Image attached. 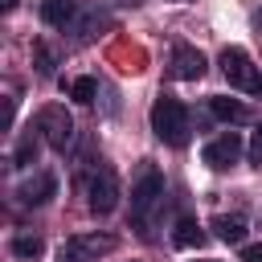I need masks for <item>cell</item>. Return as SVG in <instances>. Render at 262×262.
Listing matches in <instances>:
<instances>
[{
    "mask_svg": "<svg viewBox=\"0 0 262 262\" xmlns=\"http://www.w3.org/2000/svg\"><path fill=\"white\" fill-rule=\"evenodd\" d=\"M151 131H156V139H164L168 147H184V143H188V131H192L188 106H184L180 98H172V94H160V98L151 102Z\"/></svg>",
    "mask_w": 262,
    "mask_h": 262,
    "instance_id": "cell-1",
    "label": "cell"
},
{
    "mask_svg": "<svg viewBox=\"0 0 262 262\" xmlns=\"http://www.w3.org/2000/svg\"><path fill=\"white\" fill-rule=\"evenodd\" d=\"M160 205H164V176L151 164H143L139 176H135V184H131V217H135V225L143 233H151L147 225L156 221V209Z\"/></svg>",
    "mask_w": 262,
    "mask_h": 262,
    "instance_id": "cell-2",
    "label": "cell"
},
{
    "mask_svg": "<svg viewBox=\"0 0 262 262\" xmlns=\"http://www.w3.org/2000/svg\"><path fill=\"white\" fill-rule=\"evenodd\" d=\"M221 74H225L229 86H237V90H246V94H262V74H258V66L250 61V53H246L242 45L221 49Z\"/></svg>",
    "mask_w": 262,
    "mask_h": 262,
    "instance_id": "cell-3",
    "label": "cell"
},
{
    "mask_svg": "<svg viewBox=\"0 0 262 262\" xmlns=\"http://www.w3.org/2000/svg\"><path fill=\"white\" fill-rule=\"evenodd\" d=\"M37 131L45 135V143L53 151H70L74 147V119H70V111L61 102H49V106L37 111Z\"/></svg>",
    "mask_w": 262,
    "mask_h": 262,
    "instance_id": "cell-4",
    "label": "cell"
},
{
    "mask_svg": "<svg viewBox=\"0 0 262 262\" xmlns=\"http://www.w3.org/2000/svg\"><path fill=\"white\" fill-rule=\"evenodd\" d=\"M119 176L106 168V164H98L94 172H90V180H86V205H90V213H98V217H106V213H115V205H119Z\"/></svg>",
    "mask_w": 262,
    "mask_h": 262,
    "instance_id": "cell-5",
    "label": "cell"
},
{
    "mask_svg": "<svg viewBox=\"0 0 262 262\" xmlns=\"http://www.w3.org/2000/svg\"><path fill=\"white\" fill-rule=\"evenodd\" d=\"M111 250H115V237L111 233H74L57 250V262H98Z\"/></svg>",
    "mask_w": 262,
    "mask_h": 262,
    "instance_id": "cell-6",
    "label": "cell"
},
{
    "mask_svg": "<svg viewBox=\"0 0 262 262\" xmlns=\"http://www.w3.org/2000/svg\"><path fill=\"white\" fill-rule=\"evenodd\" d=\"M237 156H242V135L237 131H221L217 139H209L205 143V151H201V160L209 164V168H229V164H237Z\"/></svg>",
    "mask_w": 262,
    "mask_h": 262,
    "instance_id": "cell-7",
    "label": "cell"
},
{
    "mask_svg": "<svg viewBox=\"0 0 262 262\" xmlns=\"http://www.w3.org/2000/svg\"><path fill=\"white\" fill-rule=\"evenodd\" d=\"M172 74L180 82H201L205 78V53L192 45H176L172 49Z\"/></svg>",
    "mask_w": 262,
    "mask_h": 262,
    "instance_id": "cell-8",
    "label": "cell"
},
{
    "mask_svg": "<svg viewBox=\"0 0 262 262\" xmlns=\"http://www.w3.org/2000/svg\"><path fill=\"white\" fill-rule=\"evenodd\" d=\"M53 192H57V176H53V172H33V176L16 188L20 205H45Z\"/></svg>",
    "mask_w": 262,
    "mask_h": 262,
    "instance_id": "cell-9",
    "label": "cell"
},
{
    "mask_svg": "<svg viewBox=\"0 0 262 262\" xmlns=\"http://www.w3.org/2000/svg\"><path fill=\"white\" fill-rule=\"evenodd\" d=\"M209 225H213V233H217L221 242H229V246H242V242H246V229H250L242 213H217Z\"/></svg>",
    "mask_w": 262,
    "mask_h": 262,
    "instance_id": "cell-10",
    "label": "cell"
},
{
    "mask_svg": "<svg viewBox=\"0 0 262 262\" xmlns=\"http://www.w3.org/2000/svg\"><path fill=\"white\" fill-rule=\"evenodd\" d=\"M41 16H45V25L66 29V25H74V16H78V0H45V4H41Z\"/></svg>",
    "mask_w": 262,
    "mask_h": 262,
    "instance_id": "cell-11",
    "label": "cell"
},
{
    "mask_svg": "<svg viewBox=\"0 0 262 262\" xmlns=\"http://www.w3.org/2000/svg\"><path fill=\"white\" fill-rule=\"evenodd\" d=\"M209 111H213V119H221V123H242V119H250V111H246L237 98H213Z\"/></svg>",
    "mask_w": 262,
    "mask_h": 262,
    "instance_id": "cell-12",
    "label": "cell"
},
{
    "mask_svg": "<svg viewBox=\"0 0 262 262\" xmlns=\"http://www.w3.org/2000/svg\"><path fill=\"white\" fill-rule=\"evenodd\" d=\"M172 242H176L180 250H192V246H201V242H205V233H201V225H196L192 217H180V221H176V229H172Z\"/></svg>",
    "mask_w": 262,
    "mask_h": 262,
    "instance_id": "cell-13",
    "label": "cell"
},
{
    "mask_svg": "<svg viewBox=\"0 0 262 262\" xmlns=\"http://www.w3.org/2000/svg\"><path fill=\"white\" fill-rule=\"evenodd\" d=\"M12 258H20V262H33V258H41V250H45V242L41 237H33V233H20V237H12Z\"/></svg>",
    "mask_w": 262,
    "mask_h": 262,
    "instance_id": "cell-14",
    "label": "cell"
},
{
    "mask_svg": "<svg viewBox=\"0 0 262 262\" xmlns=\"http://www.w3.org/2000/svg\"><path fill=\"white\" fill-rule=\"evenodd\" d=\"M94 94H98V82L94 78H74L70 82V98L74 102H94Z\"/></svg>",
    "mask_w": 262,
    "mask_h": 262,
    "instance_id": "cell-15",
    "label": "cell"
},
{
    "mask_svg": "<svg viewBox=\"0 0 262 262\" xmlns=\"http://www.w3.org/2000/svg\"><path fill=\"white\" fill-rule=\"evenodd\" d=\"M33 160H37V143H33V135H25V139H20V147L12 151V164H16V168H29Z\"/></svg>",
    "mask_w": 262,
    "mask_h": 262,
    "instance_id": "cell-16",
    "label": "cell"
},
{
    "mask_svg": "<svg viewBox=\"0 0 262 262\" xmlns=\"http://www.w3.org/2000/svg\"><path fill=\"white\" fill-rule=\"evenodd\" d=\"M250 164L262 168V123L254 127V139H250Z\"/></svg>",
    "mask_w": 262,
    "mask_h": 262,
    "instance_id": "cell-17",
    "label": "cell"
},
{
    "mask_svg": "<svg viewBox=\"0 0 262 262\" xmlns=\"http://www.w3.org/2000/svg\"><path fill=\"white\" fill-rule=\"evenodd\" d=\"M37 70H41V74H53V53H49L45 45H37Z\"/></svg>",
    "mask_w": 262,
    "mask_h": 262,
    "instance_id": "cell-18",
    "label": "cell"
},
{
    "mask_svg": "<svg viewBox=\"0 0 262 262\" xmlns=\"http://www.w3.org/2000/svg\"><path fill=\"white\" fill-rule=\"evenodd\" d=\"M242 262H262V246H242Z\"/></svg>",
    "mask_w": 262,
    "mask_h": 262,
    "instance_id": "cell-19",
    "label": "cell"
},
{
    "mask_svg": "<svg viewBox=\"0 0 262 262\" xmlns=\"http://www.w3.org/2000/svg\"><path fill=\"white\" fill-rule=\"evenodd\" d=\"M0 8H4V12H12V8H16V0H0Z\"/></svg>",
    "mask_w": 262,
    "mask_h": 262,
    "instance_id": "cell-20",
    "label": "cell"
},
{
    "mask_svg": "<svg viewBox=\"0 0 262 262\" xmlns=\"http://www.w3.org/2000/svg\"><path fill=\"white\" fill-rule=\"evenodd\" d=\"M205 262H213V258H205Z\"/></svg>",
    "mask_w": 262,
    "mask_h": 262,
    "instance_id": "cell-21",
    "label": "cell"
}]
</instances>
